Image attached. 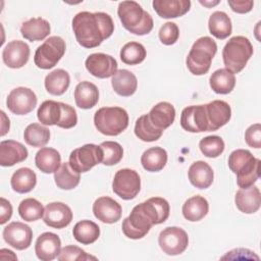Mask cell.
Instances as JSON below:
<instances>
[{"label": "cell", "mask_w": 261, "mask_h": 261, "mask_svg": "<svg viewBox=\"0 0 261 261\" xmlns=\"http://www.w3.org/2000/svg\"><path fill=\"white\" fill-rule=\"evenodd\" d=\"M163 130L155 127L150 121L148 114L140 116L135 124V135L144 142H154L160 139Z\"/></svg>", "instance_id": "ab89813d"}, {"label": "cell", "mask_w": 261, "mask_h": 261, "mask_svg": "<svg viewBox=\"0 0 261 261\" xmlns=\"http://www.w3.org/2000/svg\"><path fill=\"white\" fill-rule=\"evenodd\" d=\"M111 85L116 94L122 97H129L137 91L138 80L132 71L119 69L112 76Z\"/></svg>", "instance_id": "83f0119b"}, {"label": "cell", "mask_w": 261, "mask_h": 261, "mask_svg": "<svg viewBox=\"0 0 261 261\" xmlns=\"http://www.w3.org/2000/svg\"><path fill=\"white\" fill-rule=\"evenodd\" d=\"M141 163L147 171H160L167 163V152L161 147L149 148L142 154Z\"/></svg>", "instance_id": "836d02e7"}, {"label": "cell", "mask_w": 261, "mask_h": 261, "mask_svg": "<svg viewBox=\"0 0 261 261\" xmlns=\"http://www.w3.org/2000/svg\"><path fill=\"white\" fill-rule=\"evenodd\" d=\"M260 159L249 150L237 149L228 157V167L237 174V184L241 189L253 186L260 176Z\"/></svg>", "instance_id": "7a4b0ae2"}, {"label": "cell", "mask_w": 261, "mask_h": 261, "mask_svg": "<svg viewBox=\"0 0 261 261\" xmlns=\"http://www.w3.org/2000/svg\"><path fill=\"white\" fill-rule=\"evenodd\" d=\"M30 57L29 45L20 40L9 42L3 49V62L10 68H20L27 64Z\"/></svg>", "instance_id": "ac0fdd59"}, {"label": "cell", "mask_w": 261, "mask_h": 261, "mask_svg": "<svg viewBox=\"0 0 261 261\" xmlns=\"http://www.w3.org/2000/svg\"><path fill=\"white\" fill-rule=\"evenodd\" d=\"M1 117H2V125H1V136H4L9 130V118L5 115L4 111H1Z\"/></svg>", "instance_id": "816d5d0a"}, {"label": "cell", "mask_w": 261, "mask_h": 261, "mask_svg": "<svg viewBox=\"0 0 261 261\" xmlns=\"http://www.w3.org/2000/svg\"><path fill=\"white\" fill-rule=\"evenodd\" d=\"M217 51L215 41L210 37L199 38L192 46L186 64L188 69L195 75H203L208 72L213 57Z\"/></svg>", "instance_id": "5b68a950"}, {"label": "cell", "mask_w": 261, "mask_h": 261, "mask_svg": "<svg viewBox=\"0 0 261 261\" xmlns=\"http://www.w3.org/2000/svg\"><path fill=\"white\" fill-rule=\"evenodd\" d=\"M23 139L32 147H44L50 140V130L39 123H31L24 129Z\"/></svg>", "instance_id": "60d3db41"}, {"label": "cell", "mask_w": 261, "mask_h": 261, "mask_svg": "<svg viewBox=\"0 0 261 261\" xmlns=\"http://www.w3.org/2000/svg\"><path fill=\"white\" fill-rule=\"evenodd\" d=\"M57 259L59 261H80V260H96L97 258L87 254L84 250H82L81 248L73 246V245H69V246H65L64 248H62L57 256Z\"/></svg>", "instance_id": "bcb514c9"}, {"label": "cell", "mask_w": 261, "mask_h": 261, "mask_svg": "<svg viewBox=\"0 0 261 261\" xmlns=\"http://www.w3.org/2000/svg\"><path fill=\"white\" fill-rule=\"evenodd\" d=\"M158 244L165 254L175 256L185 252L189 245V237L182 228L169 226L160 232Z\"/></svg>", "instance_id": "7c38bea8"}, {"label": "cell", "mask_w": 261, "mask_h": 261, "mask_svg": "<svg viewBox=\"0 0 261 261\" xmlns=\"http://www.w3.org/2000/svg\"><path fill=\"white\" fill-rule=\"evenodd\" d=\"M156 13L162 18H176L185 15L191 7L190 0H154L152 2Z\"/></svg>", "instance_id": "cb8c5ba5"}, {"label": "cell", "mask_w": 261, "mask_h": 261, "mask_svg": "<svg viewBox=\"0 0 261 261\" xmlns=\"http://www.w3.org/2000/svg\"><path fill=\"white\" fill-rule=\"evenodd\" d=\"M45 208L42 203L34 198H27L18 205V214L24 221H36L43 217Z\"/></svg>", "instance_id": "7bdbcfd3"}, {"label": "cell", "mask_w": 261, "mask_h": 261, "mask_svg": "<svg viewBox=\"0 0 261 261\" xmlns=\"http://www.w3.org/2000/svg\"><path fill=\"white\" fill-rule=\"evenodd\" d=\"M80 172L71 168L69 162L61 163L59 168L54 172L56 186L61 190H72L80 184Z\"/></svg>", "instance_id": "74e56055"}, {"label": "cell", "mask_w": 261, "mask_h": 261, "mask_svg": "<svg viewBox=\"0 0 261 261\" xmlns=\"http://www.w3.org/2000/svg\"><path fill=\"white\" fill-rule=\"evenodd\" d=\"M65 49V41L61 37H49L37 48L34 56V62L41 69H50L63 57Z\"/></svg>", "instance_id": "ba28073f"}, {"label": "cell", "mask_w": 261, "mask_h": 261, "mask_svg": "<svg viewBox=\"0 0 261 261\" xmlns=\"http://www.w3.org/2000/svg\"><path fill=\"white\" fill-rule=\"evenodd\" d=\"M143 207L153 224L163 223L169 216V203L161 197H153L143 202Z\"/></svg>", "instance_id": "4dcf8cb0"}, {"label": "cell", "mask_w": 261, "mask_h": 261, "mask_svg": "<svg viewBox=\"0 0 261 261\" xmlns=\"http://www.w3.org/2000/svg\"><path fill=\"white\" fill-rule=\"evenodd\" d=\"M93 213L95 217L104 223L117 222L122 214V208L118 202L110 197L104 196L98 198L93 204Z\"/></svg>", "instance_id": "ffe728a7"}, {"label": "cell", "mask_w": 261, "mask_h": 261, "mask_svg": "<svg viewBox=\"0 0 261 261\" xmlns=\"http://www.w3.org/2000/svg\"><path fill=\"white\" fill-rule=\"evenodd\" d=\"M199 148L204 156L216 158L224 151V142L219 136H208L200 141Z\"/></svg>", "instance_id": "ee69618b"}, {"label": "cell", "mask_w": 261, "mask_h": 261, "mask_svg": "<svg viewBox=\"0 0 261 261\" xmlns=\"http://www.w3.org/2000/svg\"><path fill=\"white\" fill-rule=\"evenodd\" d=\"M37 184V175L34 170L28 167H21L15 170L11 176L10 185L14 192L25 194L31 192Z\"/></svg>", "instance_id": "d6a6232c"}, {"label": "cell", "mask_w": 261, "mask_h": 261, "mask_svg": "<svg viewBox=\"0 0 261 261\" xmlns=\"http://www.w3.org/2000/svg\"><path fill=\"white\" fill-rule=\"evenodd\" d=\"M12 215V206L8 200L5 198H1V216H0V224H4L7 222Z\"/></svg>", "instance_id": "f907efd6"}, {"label": "cell", "mask_w": 261, "mask_h": 261, "mask_svg": "<svg viewBox=\"0 0 261 261\" xmlns=\"http://www.w3.org/2000/svg\"><path fill=\"white\" fill-rule=\"evenodd\" d=\"M253 55V46L248 38L234 36L230 38L222 50L225 68L232 73L242 71Z\"/></svg>", "instance_id": "8992f818"}, {"label": "cell", "mask_w": 261, "mask_h": 261, "mask_svg": "<svg viewBox=\"0 0 261 261\" xmlns=\"http://www.w3.org/2000/svg\"><path fill=\"white\" fill-rule=\"evenodd\" d=\"M179 37V29L176 23L168 21L159 30V39L164 45H173Z\"/></svg>", "instance_id": "7dc6e473"}, {"label": "cell", "mask_w": 261, "mask_h": 261, "mask_svg": "<svg viewBox=\"0 0 261 261\" xmlns=\"http://www.w3.org/2000/svg\"><path fill=\"white\" fill-rule=\"evenodd\" d=\"M35 163L38 169L42 172L53 173L60 166L61 156L57 150L49 147H43L36 153Z\"/></svg>", "instance_id": "f546056e"}, {"label": "cell", "mask_w": 261, "mask_h": 261, "mask_svg": "<svg viewBox=\"0 0 261 261\" xmlns=\"http://www.w3.org/2000/svg\"><path fill=\"white\" fill-rule=\"evenodd\" d=\"M103 160V150L100 146L86 144L74 149L69 155V164L72 169L82 173L87 172Z\"/></svg>", "instance_id": "30bf717a"}, {"label": "cell", "mask_w": 261, "mask_h": 261, "mask_svg": "<svg viewBox=\"0 0 261 261\" xmlns=\"http://www.w3.org/2000/svg\"><path fill=\"white\" fill-rule=\"evenodd\" d=\"M37 117L44 125H57L62 128H71L77 122L76 111L72 106L53 100H46L41 104Z\"/></svg>", "instance_id": "277c9868"}, {"label": "cell", "mask_w": 261, "mask_h": 261, "mask_svg": "<svg viewBox=\"0 0 261 261\" xmlns=\"http://www.w3.org/2000/svg\"><path fill=\"white\" fill-rule=\"evenodd\" d=\"M73 96L76 106L82 109L93 108L99 101L98 88L88 81L81 82L76 85Z\"/></svg>", "instance_id": "4316f807"}, {"label": "cell", "mask_w": 261, "mask_h": 261, "mask_svg": "<svg viewBox=\"0 0 261 261\" xmlns=\"http://www.w3.org/2000/svg\"><path fill=\"white\" fill-rule=\"evenodd\" d=\"M153 225L154 224L147 215L143 204L140 203L133 208L128 217L122 221L121 228L122 232L128 239L139 240L144 238Z\"/></svg>", "instance_id": "9c48e42d"}, {"label": "cell", "mask_w": 261, "mask_h": 261, "mask_svg": "<svg viewBox=\"0 0 261 261\" xmlns=\"http://www.w3.org/2000/svg\"><path fill=\"white\" fill-rule=\"evenodd\" d=\"M112 190L123 200L134 199L141 190V178L139 173L129 168L119 169L114 175Z\"/></svg>", "instance_id": "8fae6325"}, {"label": "cell", "mask_w": 261, "mask_h": 261, "mask_svg": "<svg viewBox=\"0 0 261 261\" xmlns=\"http://www.w3.org/2000/svg\"><path fill=\"white\" fill-rule=\"evenodd\" d=\"M246 143L252 147L259 149L261 148V125L260 123H254L250 125L245 133Z\"/></svg>", "instance_id": "c3c4849f"}, {"label": "cell", "mask_w": 261, "mask_h": 261, "mask_svg": "<svg viewBox=\"0 0 261 261\" xmlns=\"http://www.w3.org/2000/svg\"><path fill=\"white\" fill-rule=\"evenodd\" d=\"M147 52L145 47L138 42H128L120 50V59L128 65H136L143 62Z\"/></svg>", "instance_id": "b9f144b4"}, {"label": "cell", "mask_w": 261, "mask_h": 261, "mask_svg": "<svg viewBox=\"0 0 261 261\" xmlns=\"http://www.w3.org/2000/svg\"><path fill=\"white\" fill-rule=\"evenodd\" d=\"M4 241L16 250L28 249L33 240L32 228L19 221L10 222L3 229Z\"/></svg>", "instance_id": "2e32d148"}, {"label": "cell", "mask_w": 261, "mask_h": 261, "mask_svg": "<svg viewBox=\"0 0 261 261\" xmlns=\"http://www.w3.org/2000/svg\"><path fill=\"white\" fill-rule=\"evenodd\" d=\"M237 208L246 214H252L259 210L261 205L260 190L256 186L240 189L234 196Z\"/></svg>", "instance_id": "603a6c76"}, {"label": "cell", "mask_w": 261, "mask_h": 261, "mask_svg": "<svg viewBox=\"0 0 261 261\" xmlns=\"http://www.w3.org/2000/svg\"><path fill=\"white\" fill-rule=\"evenodd\" d=\"M190 182L198 189H207L213 182L214 173L211 166L202 160L194 162L188 171Z\"/></svg>", "instance_id": "484cf974"}, {"label": "cell", "mask_w": 261, "mask_h": 261, "mask_svg": "<svg viewBox=\"0 0 261 261\" xmlns=\"http://www.w3.org/2000/svg\"><path fill=\"white\" fill-rule=\"evenodd\" d=\"M44 84L49 94L60 96L64 94L68 89L70 84V76L66 70L58 68L46 75Z\"/></svg>", "instance_id": "e575fe53"}, {"label": "cell", "mask_w": 261, "mask_h": 261, "mask_svg": "<svg viewBox=\"0 0 261 261\" xmlns=\"http://www.w3.org/2000/svg\"><path fill=\"white\" fill-rule=\"evenodd\" d=\"M94 124L105 136H118L128 125V114L118 106L102 107L94 115Z\"/></svg>", "instance_id": "52a82bcc"}, {"label": "cell", "mask_w": 261, "mask_h": 261, "mask_svg": "<svg viewBox=\"0 0 261 261\" xmlns=\"http://www.w3.org/2000/svg\"><path fill=\"white\" fill-rule=\"evenodd\" d=\"M181 211L187 220L199 221L207 215L209 211V204L204 197L196 195L189 198L184 203Z\"/></svg>", "instance_id": "1f68e13d"}, {"label": "cell", "mask_w": 261, "mask_h": 261, "mask_svg": "<svg viewBox=\"0 0 261 261\" xmlns=\"http://www.w3.org/2000/svg\"><path fill=\"white\" fill-rule=\"evenodd\" d=\"M45 224L56 229L66 227L72 220V212L69 206L62 202H52L46 205L43 215Z\"/></svg>", "instance_id": "e0dca14e"}, {"label": "cell", "mask_w": 261, "mask_h": 261, "mask_svg": "<svg viewBox=\"0 0 261 261\" xmlns=\"http://www.w3.org/2000/svg\"><path fill=\"white\" fill-rule=\"evenodd\" d=\"M100 147L103 150V160L102 163L107 166H112L117 164L123 156V149L117 142L105 141L102 142Z\"/></svg>", "instance_id": "f6af8a7d"}, {"label": "cell", "mask_w": 261, "mask_h": 261, "mask_svg": "<svg viewBox=\"0 0 261 261\" xmlns=\"http://www.w3.org/2000/svg\"><path fill=\"white\" fill-rule=\"evenodd\" d=\"M209 84L211 89L216 94H228L230 93L236 86V76L234 73L229 71L226 68H220L215 70L210 79Z\"/></svg>", "instance_id": "8d00e7d4"}, {"label": "cell", "mask_w": 261, "mask_h": 261, "mask_svg": "<svg viewBox=\"0 0 261 261\" xmlns=\"http://www.w3.org/2000/svg\"><path fill=\"white\" fill-rule=\"evenodd\" d=\"M209 32L212 36L219 40L226 39L232 31L231 20L223 11H214L208 20Z\"/></svg>", "instance_id": "d590c367"}, {"label": "cell", "mask_w": 261, "mask_h": 261, "mask_svg": "<svg viewBox=\"0 0 261 261\" xmlns=\"http://www.w3.org/2000/svg\"><path fill=\"white\" fill-rule=\"evenodd\" d=\"M181 127L190 133L208 132V119L205 104L184 108L180 115Z\"/></svg>", "instance_id": "5bb4252c"}, {"label": "cell", "mask_w": 261, "mask_h": 261, "mask_svg": "<svg viewBox=\"0 0 261 261\" xmlns=\"http://www.w3.org/2000/svg\"><path fill=\"white\" fill-rule=\"evenodd\" d=\"M117 14L123 28L134 35H147L153 30L152 16L136 1L120 2Z\"/></svg>", "instance_id": "3957f363"}, {"label": "cell", "mask_w": 261, "mask_h": 261, "mask_svg": "<svg viewBox=\"0 0 261 261\" xmlns=\"http://www.w3.org/2000/svg\"><path fill=\"white\" fill-rule=\"evenodd\" d=\"M87 70L98 79L113 76L117 71V61L114 57L104 53H93L89 55L85 62Z\"/></svg>", "instance_id": "9a60e30c"}, {"label": "cell", "mask_w": 261, "mask_h": 261, "mask_svg": "<svg viewBox=\"0 0 261 261\" xmlns=\"http://www.w3.org/2000/svg\"><path fill=\"white\" fill-rule=\"evenodd\" d=\"M207 119H208V132L217 130L225 125L231 117V109L227 102L223 100H214L205 104Z\"/></svg>", "instance_id": "d6986e66"}, {"label": "cell", "mask_w": 261, "mask_h": 261, "mask_svg": "<svg viewBox=\"0 0 261 261\" xmlns=\"http://www.w3.org/2000/svg\"><path fill=\"white\" fill-rule=\"evenodd\" d=\"M72 234L79 243L90 245L98 240L100 236V227L94 221L82 220L73 226Z\"/></svg>", "instance_id": "f35d334b"}, {"label": "cell", "mask_w": 261, "mask_h": 261, "mask_svg": "<svg viewBox=\"0 0 261 261\" xmlns=\"http://www.w3.org/2000/svg\"><path fill=\"white\" fill-rule=\"evenodd\" d=\"M200 3H201V4H203L204 6H207V7H209V6H211V5L213 6V5H216V4H218V3H219V1H215V2H212V3H211V2H205V1L203 2V1H200Z\"/></svg>", "instance_id": "f5cc1de1"}, {"label": "cell", "mask_w": 261, "mask_h": 261, "mask_svg": "<svg viewBox=\"0 0 261 261\" xmlns=\"http://www.w3.org/2000/svg\"><path fill=\"white\" fill-rule=\"evenodd\" d=\"M61 247L59 237L53 232H43L40 234L35 244V252L37 257L42 261H51L55 259Z\"/></svg>", "instance_id": "44dd1931"}, {"label": "cell", "mask_w": 261, "mask_h": 261, "mask_svg": "<svg viewBox=\"0 0 261 261\" xmlns=\"http://www.w3.org/2000/svg\"><path fill=\"white\" fill-rule=\"evenodd\" d=\"M228 5L230 6L231 10L237 12V13H247L249 11L252 10L254 2L253 1H239V0H234V1H227Z\"/></svg>", "instance_id": "681fc988"}, {"label": "cell", "mask_w": 261, "mask_h": 261, "mask_svg": "<svg viewBox=\"0 0 261 261\" xmlns=\"http://www.w3.org/2000/svg\"><path fill=\"white\" fill-rule=\"evenodd\" d=\"M50 23L42 17H33L24 22L20 27L21 36L31 41L44 40L50 34Z\"/></svg>", "instance_id": "f1b7e54d"}, {"label": "cell", "mask_w": 261, "mask_h": 261, "mask_svg": "<svg viewBox=\"0 0 261 261\" xmlns=\"http://www.w3.org/2000/svg\"><path fill=\"white\" fill-rule=\"evenodd\" d=\"M37 101V96L33 90L18 87L8 94L6 105L12 113L16 115H25L34 110Z\"/></svg>", "instance_id": "4fadbf2b"}, {"label": "cell", "mask_w": 261, "mask_h": 261, "mask_svg": "<svg viewBox=\"0 0 261 261\" xmlns=\"http://www.w3.org/2000/svg\"><path fill=\"white\" fill-rule=\"evenodd\" d=\"M28 158L27 148L14 140H5L0 143V165L13 166Z\"/></svg>", "instance_id": "7402d4cb"}, {"label": "cell", "mask_w": 261, "mask_h": 261, "mask_svg": "<svg viewBox=\"0 0 261 261\" xmlns=\"http://www.w3.org/2000/svg\"><path fill=\"white\" fill-rule=\"evenodd\" d=\"M153 125L161 130L169 127L175 118V109L169 102H159L148 113Z\"/></svg>", "instance_id": "d4e9b609"}, {"label": "cell", "mask_w": 261, "mask_h": 261, "mask_svg": "<svg viewBox=\"0 0 261 261\" xmlns=\"http://www.w3.org/2000/svg\"><path fill=\"white\" fill-rule=\"evenodd\" d=\"M72 30L77 43L85 48L98 47L114 32L111 16L105 12L82 11L72 18Z\"/></svg>", "instance_id": "6da1fadb"}]
</instances>
